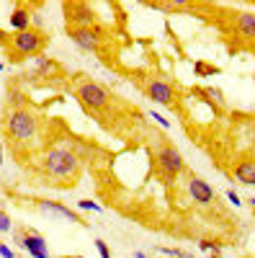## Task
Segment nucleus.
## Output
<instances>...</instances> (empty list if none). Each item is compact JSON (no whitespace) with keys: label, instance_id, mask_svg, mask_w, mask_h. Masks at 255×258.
<instances>
[{"label":"nucleus","instance_id":"obj_24","mask_svg":"<svg viewBox=\"0 0 255 258\" xmlns=\"http://www.w3.org/2000/svg\"><path fill=\"white\" fill-rule=\"evenodd\" d=\"M227 199H229V204H235V207H240L242 202H240V197H237V191H227Z\"/></svg>","mask_w":255,"mask_h":258},{"label":"nucleus","instance_id":"obj_11","mask_svg":"<svg viewBox=\"0 0 255 258\" xmlns=\"http://www.w3.org/2000/svg\"><path fill=\"white\" fill-rule=\"evenodd\" d=\"M8 24H11V29L16 34L18 31H29L31 29V13H29V8L26 6H16L13 13H11V18H8Z\"/></svg>","mask_w":255,"mask_h":258},{"label":"nucleus","instance_id":"obj_29","mask_svg":"<svg viewBox=\"0 0 255 258\" xmlns=\"http://www.w3.org/2000/svg\"><path fill=\"white\" fill-rule=\"evenodd\" d=\"M0 73H3V62H0Z\"/></svg>","mask_w":255,"mask_h":258},{"label":"nucleus","instance_id":"obj_9","mask_svg":"<svg viewBox=\"0 0 255 258\" xmlns=\"http://www.w3.org/2000/svg\"><path fill=\"white\" fill-rule=\"evenodd\" d=\"M188 194H191V199H194L196 204H211L214 202V188H211L206 181H201L199 176L188 178Z\"/></svg>","mask_w":255,"mask_h":258},{"label":"nucleus","instance_id":"obj_7","mask_svg":"<svg viewBox=\"0 0 255 258\" xmlns=\"http://www.w3.org/2000/svg\"><path fill=\"white\" fill-rule=\"evenodd\" d=\"M144 91H147V98H152L155 103H162V106L176 103V88L165 80H150Z\"/></svg>","mask_w":255,"mask_h":258},{"label":"nucleus","instance_id":"obj_8","mask_svg":"<svg viewBox=\"0 0 255 258\" xmlns=\"http://www.w3.org/2000/svg\"><path fill=\"white\" fill-rule=\"evenodd\" d=\"M70 39L85 52H98L101 47V36L96 34V29H80V26H72L70 29Z\"/></svg>","mask_w":255,"mask_h":258},{"label":"nucleus","instance_id":"obj_10","mask_svg":"<svg viewBox=\"0 0 255 258\" xmlns=\"http://www.w3.org/2000/svg\"><path fill=\"white\" fill-rule=\"evenodd\" d=\"M36 207H39L41 212H47V214H54V217L70 220V222H75V225H85V222H82V217H80L77 212H72V209H67V207H62V204H57V202H47V199H41V202H36Z\"/></svg>","mask_w":255,"mask_h":258},{"label":"nucleus","instance_id":"obj_17","mask_svg":"<svg viewBox=\"0 0 255 258\" xmlns=\"http://www.w3.org/2000/svg\"><path fill=\"white\" fill-rule=\"evenodd\" d=\"M162 255H167V258H194L188 250H181V248H162Z\"/></svg>","mask_w":255,"mask_h":258},{"label":"nucleus","instance_id":"obj_3","mask_svg":"<svg viewBox=\"0 0 255 258\" xmlns=\"http://www.w3.org/2000/svg\"><path fill=\"white\" fill-rule=\"evenodd\" d=\"M155 160H157V170H160V176H162L165 183H173L183 173V168H186L183 155L178 153V147H173V145H162L157 150Z\"/></svg>","mask_w":255,"mask_h":258},{"label":"nucleus","instance_id":"obj_20","mask_svg":"<svg viewBox=\"0 0 255 258\" xmlns=\"http://www.w3.org/2000/svg\"><path fill=\"white\" fill-rule=\"evenodd\" d=\"M77 207H80V209H91V212H103V207H101V204H96V202H91V199L77 202Z\"/></svg>","mask_w":255,"mask_h":258},{"label":"nucleus","instance_id":"obj_14","mask_svg":"<svg viewBox=\"0 0 255 258\" xmlns=\"http://www.w3.org/2000/svg\"><path fill=\"white\" fill-rule=\"evenodd\" d=\"M59 68H57V62H52V59H47V57H36V75L39 78H49V75H54Z\"/></svg>","mask_w":255,"mask_h":258},{"label":"nucleus","instance_id":"obj_30","mask_svg":"<svg viewBox=\"0 0 255 258\" xmlns=\"http://www.w3.org/2000/svg\"><path fill=\"white\" fill-rule=\"evenodd\" d=\"M165 258H167V255H165Z\"/></svg>","mask_w":255,"mask_h":258},{"label":"nucleus","instance_id":"obj_1","mask_svg":"<svg viewBox=\"0 0 255 258\" xmlns=\"http://www.w3.org/2000/svg\"><path fill=\"white\" fill-rule=\"evenodd\" d=\"M41 168H44L52 178L75 183V178L80 176V158L65 147H54L41 158Z\"/></svg>","mask_w":255,"mask_h":258},{"label":"nucleus","instance_id":"obj_22","mask_svg":"<svg viewBox=\"0 0 255 258\" xmlns=\"http://www.w3.org/2000/svg\"><path fill=\"white\" fill-rule=\"evenodd\" d=\"M96 248H98L101 258H111V253H109V245H106L103 240H96Z\"/></svg>","mask_w":255,"mask_h":258},{"label":"nucleus","instance_id":"obj_6","mask_svg":"<svg viewBox=\"0 0 255 258\" xmlns=\"http://www.w3.org/2000/svg\"><path fill=\"white\" fill-rule=\"evenodd\" d=\"M18 245L24 248L31 258H49L47 240L39 232H18Z\"/></svg>","mask_w":255,"mask_h":258},{"label":"nucleus","instance_id":"obj_15","mask_svg":"<svg viewBox=\"0 0 255 258\" xmlns=\"http://www.w3.org/2000/svg\"><path fill=\"white\" fill-rule=\"evenodd\" d=\"M199 93L206 96L209 103H217V109H222V106H224V93H222L219 88H201Z\"/></svg>","mask_w":255,"mask_h":258},{"label":"nucleus","instance_id":"obj_21","mask_svg":"<svg viewBox=\"0 0 255 258\" xmlns=\"http://www.w3.org/2000/svg\"><path fill=\"white\" fill-rule=\"evenodd\" d=\"M8 230H11V217L0 209V232H8Z\"/></svg>","mask_w":255,"mask_h":258},{"label":"nucleus","instance_id":"obj_5","mask_svg":"<svg viewBox=\"0 0 255 258\" xmlns=\"http://www.w3.org/2000/svg\"><path fill=\"white\" fill-rule=\"evenodd\" d=\"M77 98L88 111H101V109H106V103H109V91L96 80H82L77 85Z\"/></svg>","mask_w":255,"mask_h":258},{"label":"nucleus","instance_id":"obj_4","mask_svg":"<svg viewBox=\"0 0 255 258\" xmlns=\"http://www.w3.org/2000/svg\"><path fill=\"white\" fill-rule=\"evenodd\" d=\"M47 44V36L36 31V29H29V31H18L11 36V49L18 54V57H36Z\"/></svg>","mask_w":255,"mask_h":258},{"label":"nucleus","instance_id":"obj_19","mask_svg":"<svg viewBox=\"0 0 255 258\" xmlns=\"http://www.w3.org/2000/svg\"><path fill=\"white\" fill-rule=\"evenodd\" d=\"M150 119H152L155 124H160L162 129H173V124H170V121H167L162 114H157V111H150Z\"/></svg>","mask_w":255,"mask_h":258},{"label":"nucleus","instance_id":"obj_28","mask_svg":"<svg viewBox=\"0 0 255 258\" xmlns=\"http://www.w3.org/2000/svg\"><path fill=\"white\" fill-rule=\"evenodd\" d=\"M0 163H3V147H0Z\"/></svg>","mask_w":255,"mask_h":258},{"label":"nucleus","instance_id":"obj_13","mask_svg":"<svg viewBox=\"0 0 255 258\" xmlns=\"http://www.w3.org/2000/svg\"><path fill=\"white\" fill-rule=\"evenodd\" d=\"M235 178L245 186H252L255 183V158H245L235 165Z\"/></svg>","mask_w":255,"mask_h":258},{"label":"nucleus","instance_id":"obj_16","mask_svg":"<svg viewBox=\"0 0 255 258\" xmlns=\"http://www.w3.org/2000/svg\"><path fill=\"white\" fill-rule=\"evenodd\" d=\"M201 250L211 253L214 258H222V248H219V243H211V240H201Z\"/></svg>","mask_w":255,"mask_h":258},{"label":"nucleus","instance_id":"obj_2","mask_svg":"<svg viewBox=\"0 0 255 258\" xmlns=\"http://www.w3.org/2000/svg\"><path fill=\"white\" fill-rule=\"evenodd\" d=\"M8 137L18 145H29L31 140H36V129H39V119L29 111V109H13L8 114Z\"/></svg>","mask_w":255,"mask_h":258},{"label":"nucleus","instance_id":"obj_25","mask_svg":"<svg viewBox=\"0 0 255 258\" xmlns=\"http://www.w3.org/2000/svg\"><path fill=\"white\" fill-rule=\"evenodd\" d=\"M3 41H6V31H3V29H0V44H3Z\"/></svg>","mask_w":255,"mask_h":258},{"label":"nucleus","instance_id":"obj_12","mask_svg":"<svg viewBox=\"0 0 255 258\" xmlns=\"http://www.w3.org/2000/svg\"><path fill=\"white\" fill-rule=\"evenodd\" d=\"M235 31L242 36V39H255V13L245 11V13H237L235 18Z\"/></svg>","mask_w":255,"mask_h":258},{"label":"nucleus","instance_id":"obj_18","mask_svg":"<svg viewBox=\"0 0 255 258\" xmlns=\"http://www.w3.org/2000/svg\"><path fill=\"white\" fill-rule=\"evenodd\" d=\"M194 70H196L199 75H217V73H219V68H211V64H204V62H196Z\"/></svg>","mask_w":255,"mask_h":258},{"label":"nucleus","instance_id":"obj_27","mask_svg":"<svg viewBox=\"0 0 255 258\" xmlns=\"http://www.w3.org/2000/svg\"><path fill=\"white\" fill-rule=\"evenodd\" d=\"M250 207H252V209H255V197H252V199H250Z\"/></svg>","mask_w":255,"mask_h":258},{"label":"nucleus","instance_id":"obj_26","mask_svg":"<svg viewBox=\"0 0 255 258\" xmlns=\"http://www.w3.org/2000/svg\"><path fill=\"white\" fill-rule=\"evenodd\" d=\"M137 258H147V253H142V250H139V253H137Z\"/></svg>","mask_w":255,"mask_h":258},{"label":"nucleus","instance_id":"obj_23","mask_svg":"<svg viewBox=\"0 0 255 258\" xmlns=\"http://www.w3.org/2000/svg\"><path fill=\"white\" fill-rule=\"evenodd\" d=\"M0 258H16V253H13L8 245H3V243H0Z\"/></svg>","mask_w":255,"mask_h":258}]
</instances>
